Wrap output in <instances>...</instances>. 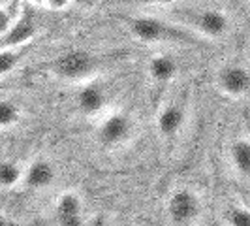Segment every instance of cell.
I'll return each instance as SVG.
<instances>
[{
    "mask_svg": "<svg viewBox=\"0 0 250 226\" xmlns=\"http://www.w3.org/2000/svg\"><path fill=\"white\" fill-rule=\"evenodd\" d=\"M169 23L187 34H198L205 40H220L231 28L229 15L213 6H185L179 4L167 10Z\"/></svg>",
    "mask_w": 250,
    "mask_h": 226,
    "instance_id": "6da1fadb",
    "label": "cell"
},
{
    "mask_svg": "<svg viewBox=\"0 0 250 226\" xmlns=\"http://www.w3.org/2000/svg\"><path fill=\"white\" fill-rule=\"evenodd\" d=\"M130 32L141 44H164L171 40H185L187 32L181 30L179 26L171 25L169 21L152 17V15H143L136 17L130 23Z\"/></svg>",
    "mask_w": 250,
    "mask_h": 226,
    "instance_id": "7a4b0ae2",
    "label": "cell"
},
{
    "mask_svg": "<svg viewBox=\"0 0 250 226\" xmlns=\"http://www.w3.org/2000/svg\"><path fill=\"white\" fill-rule=\"evenodd\" d=\"M166 215L173 226L194 225L201 215L200 194L188 187H181L173 190L166 202Z\"/></svg>",
    "mask_w": 250,
    "mask_h": 226,
    "instance_id": "3957f363",
    "label": "cell"
},
{
    "mask_svg": "<svg viewBox=\"0 0 250 226\" xmlns=\"http://www.w3.org/2000/svg\"><path fill=\"white\" fill-rule=\"evenodd\" d=\"M134 132V121L126 112H111L100 121L96 138L104 147H119L130 139Z\"/></svg>",
    "mask_w": 250,
    "mask_h": 226,
    "instance_id": "277c9868",
    "label": "cell"
},
{
    "mask_svg": "<svg viewBox=\"0 0 250 226\" xmlns=\"http://www.w3.org/2000/svg\"><path fill=\"white\" fill-rule=\"evenodd\" d=\"M96 68V59L85 53V51H70L62 55L61 59H57L53 64V72L62 77L66 81H88L90 75Z\"/></svg>",
    "mask_w": 250,
    "mask_h": 226,
    "instance_id": "5b68a950",
    "label": "cell"
},
{
    "mask_svg": "<svg viewBox=\"0 0 250 226\" xmlns=\"http://www.w3.org/2000/svg\"><path fill=\"white\" fill-rule=\"evenodd\" d=\"M216 89L231 98H241L250 92V70L241 64H226L214 77Z\"/></svg>",
    "mask_w": 250,
    "mask_h": 226,
    "instance_id": "8992f818",
    "label": "cell"
},
{
    "mask_svg": "<svg viewBox=\"0 0 250 226\" xmlns=\"http://www.w3.org/2000/svg\"><path fill=\"white\" fill-rule=\"evenodd\" d=\"M107 89L102 83L88 79L85 83H81V87L75 92V106L77 110L87 115V117H96L102 112H105L107 108Z\"/></svg>",
    "mask_w": 250,
    "mask_h": 226,
    "instance_id": "52a82bcc",
    "label": "cell"
},
{
    "mask_svg": "<svg viewBox=\"0 0 250 226\" xmlns=\"http://www.w3.org/2000/svg\"><path fill=\"white\" fill-rule=\"evenodd\" d=\"M187 121V110L183 106V102L179 100H167L160 106V110L156 113V132L160 134V138L171 139L183 130Z\"/></svg>",
    "mask_w": 250,
    "mask_h": 226,
    "instance_id": "ba28073f",
    "label": "cell"
},
{
    "mask_svg": "<svg viewBox=\"0 0 250 226\" xmlns=\"http://www.w3.org/2000/svg\"><path fill=\"white\" fill-rule=\"evenodd\" d=\"M57 179V168L45 157H38L25 168L23 174V187L32 192H40L49 188Z\"/></svg>",
    "mask_w": 250,
    "mask_h": 226,
    "instance_id": "9c48e42d",
    "label": "cell"
},
{
    "mask_svg": "<svg viewBox=\"0 0 250 226\" xmlns=\"http://www.w3.org/2000/svg\"><path fill=\"white\" fill-rule=\"evenodd\" d=\"M147 74H149L150 81L156 85L171 83L179 75V63L169 53H156L147 63Z\"/></svg>",
    "mask_w": 250,
    "mask_h": 226,
    "instance_id": "30bf717a",
    "label": "cell"
},
{
    "mask_svg": "<svg viewBox=\"0 0 250 226\" xmlns=\"http://www.w3.org/2000/svg\"><path fill=\"white\" fill-rule=\"evenodd\" d=\"M36 32H38L36 23H34L32 19H28L26 15H23V17L13 25L12 30L0 40V51L2 49L17 51L21 45L28 44L32 38L36 36Z\"/></svg>",
    "mask_w": 250,
    "mask_h": 226,
    "instance_id": "8fae6325",
    "label": "cell"
},
{
    "mask_svg": "<svg viewBox=\"0 0 250 226\" xmlns=\"http://www.w3.org/2000/svg\"><path fill=\"white\" fill-rule=\"evenodd\" d=\"M83 209H85V202L81 198V194L74 188H70L57 196V200L53 203V217L55 219L83 217Z\"/></svg>",
    "mask_w": 250,
    "mask_h": 226,
    "instance_id": "7c38bea8",
    "label": "cell"
},
{
    "mask_svg": "<svg viewBox=\"0 0 250 226\" xmlns=\"http://www.w3.org/2000/svg\"><path fill=\"white\" fill-rule=\"evenodd\" d=\"M229 162L239 176L250 177V139L237 138L229 145Z\"/></svg>",
    "mask_w": 250,
    "mask_h": 226,
    "instance_id": "4fadbf2b",
    "label": "cell"
},
{
    "mask_svg": "<svg viewBox=\"0 0 250 226\" xmlns=\"http://www.w3.org/2000/svg\"><path fill=\"white\" fill-rule=\"evenodd\" d=\"M25 170L12 158L0 160V190H12L23 183Z\"/></svg>",
    "mask_w": 250,
    "mask_h": 226,
    "instance_id": "5bb4252c",
    "label": "cell"
},
{
    "mask_svg": "<svg viewBox=\"0 0 250 226\" xmlns=\"http://www.w3.org/2000/svg\"><path fill=\"white\" fill-rule=\"evenodd\" d=\"M21 4L17 2H6L0 4V40L6 36L13 25L23 17V8H19Z\"/></svg>",
    "mask_w": 250,
    "mask_h": 226,
    "instance_id": "9a60e30c",
    "label": "cell"
},
{
    "mask_svg": "<svg viewBox=\"0 0 250 226\" xmlns=\"http://www.w3.org/2000/svg\"><path fill=\"white\" fill-rule=\"evenodd\" d=\"M21 119V110L19 106L12 100L2 98L0 100V130H8L19 123Z\"/></svg>",
    "mask_w": 250,
    "mask_h": 226,
    "instance_id": "2e32d148",
    "label": "cell"
},
{
    "mask_svg": "<svg viewBox=\"0 0 250 226\" xmlns=\"http://www.w3.org/2000/svg\"><path fill=\"white\" fill-rule=\"evenodd\" d=\"M228 226H250V207L247 205H231L226 211Z\"/></svg>",
    "mask_w": 250,
    "mask_h": 226,
    "instance_id": "e0dca14e",
    "label": "cell"
},
{
    "mask_svg": "<svg viewBox=\"0 0 250 226\" xmlns=\"http://www.w3.org/2000/svg\"><path fill=\"white\" fill-rule=\"evenodd\" d=\"M19 64V53L13 49H2L0 51V77L8 75L13 72Z\"/></svg>",
    "mask_w": 250,
    "mask_h": 226,
    "instance_id": "ac0fdd59",
    "label": "cell"
},
{
    "mask_svg": "<svg viewBox=\"0 0 250 226\" xmlns=\"http://www.w3.org/2000/svg\"><path fill=\"white\" fill-rule=\"evenodd\" d=\"M55 226H87L85 215L83 217H66V219H55Z\"/></svg>",
    "mask_w": 250,
    "mask_h": 226,
    "instance_id": "d6986e66",
    "label": "cell"
},
{
    "mask_svg": "<svg viewBox=\"0 0 250 226\" xmlns=\"http://www.w3.org/2000/svg\"><path fill=\"white\" fill-rule=\"evenodd\" d=\"M40 6H43L47 10H66L72 6V2H68V0H43V2H40Z\"/></svg>",
    "mask_w": 250,
    "mask_h": 226,
    "instance_id": "ffe728a7",
    "label": "cell"
}]
</instances>
